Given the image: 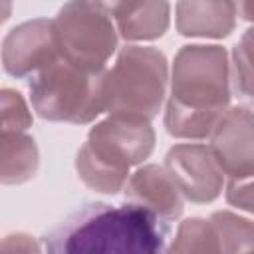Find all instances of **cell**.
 I'll return each mask as SVG.
<instances>
[{
	"mask_svg": "<svg viewBox=\"0 0 254 254\" xmlns=\"http://www.w3.org/2000/svg\"><path fill=\"white\" fill-rule=\"evenodd\" d=\"M93 4H97L105 14H109L113 20L125 16L131 8H135L141 0H91Z\"/></svg>",
	"mask_w": 254,
	"mask_h": 254,
	"instance_id": "obj_19",
	"label": "cell"
},
{
	"mask_svg": "<svg viewBox=\"0 0 254 254\" xmlns=\"http://www.w3.org/2000/svg\"><path fill=\"white\" fill-rule=\"evenodd\" d=\"M32 125V113L24 97L14 89H0V133L26 131Z\"/></svg>",
	"mask_w": 254,
	"mask_h": 254,
	"instance_id": "obj_16",
	"label": "cell"
},
{
	"mask_svg": "<svg viewBox=\"0 0 254 254\" xmlns=\"http://www.w3.org/2000/svg\"><path fill=\"white\" fill-rule=\"evenodd\" d=\"M169 220L153 210L125 202H93L71 212L44 236L48 252H161Z\"/></svg>",
	"mask_w": 254,
	"mask_h": 254,
	"instance_id": "obj_1",
	"label": "cell"
},
{
	"mask_svg": "<svg viewBox=\"0 0 254 254\" xmlns=\"http://www.w3.org/2000/svg\"><path fill=\"white\" fill-rule=\"evenodd\" d=\"M155 147V133L145 119L109 113L91 127L75 157L79 179L93 190L115 194L123 189L129 169L143 163Z\"/></svg>",
	"mask_w": 254,
	"mask_h": 254,
	"instance_id": "obj_2",
	"label": "cell"
},
{
	"mask_svg": "<svg viewBox=\"0 0 254 254\" xmlns=\"http://www.w3.org/2000/svg\"><path fill=\"white\" fill-rule=\"evenodd\" d=\"M115 28L129 42L161 38L169 28V2L141 0L125 16L115 20Z\"/></svg>",
	"mask_w": 254,
	"mask_h": 254,
	"instance_id": "obj_13",
	"label": "cell"
},
{
	"mask_svg": "<svg viewBox=\"0 0 254 254\" xmlns=\"http://www.w3.org/2000/svg\"><path fill=\"white\" fill-rule=\"evenodd\" d=\"M208 220L212 222L218 234L222 252H242L252 248L254 228L248 218H240L238 214L222 210V212H214Z\"/></svg>",
	"mask_w": 254,
	"mask_h": 254,
	"instance_id": "obj_15",
	"label": "cell"
},
{
	"mask_svg": "<svg viewBox=\"0 0 254 254\" xmlns=\"http://www.w3.org/2000/svg\"><path fill=\"white\" fill-rule=\"evenodd\" d=\"M171 252H222L218 234L210 220L189 218L181 222Z\"/></svg>",
	"mask_w": 254,
	"mask_h": 254,
	"instance_id": "obj_14",
	"label": "cell"
},
{
	"mask_svg": "<svg viewBox=\"0 0 254 254\" xmlns=\"http://www.w3.org/2000/svg\"><path fill=\"white\" fill-rule=\"evenodd\" d=\"M226 198L230 204L250 212L252 210V185L250 179H230L226 189Z\"/></svg>",
	"mask_w": 254,
	"mask_h": 254,
	"instance_id": "obj_18",
	"label": "cell"
},
{
	"mask_svg": "<svg viewBox=\"0 0 254 254\" xmlns=\"http://www.w3.org/2000/svg\"><path fill=\"white\" fill-rule=\"evenodd\" d=\"M165 169L190 202L214 200L224 185V173L208 145L181 143L165 157Z\"/></svg>",
	"mask_w": 254,
	"mask_h": 254,
	"instance_id": "obj_7",
	"label": "cell"
},
{
	"mask_svg": "<svg viewBox=\"0 0 254 254\" xmlns=\"http://www.w3.org/2000/svg\"><path fill=\"white\" fill-rule=\"evenodd\" d=\"M12 14V0H0V24H4Z\"/></svg>",
	"mask_w": 254,
	"mask_h": 254,
	"instance_id": "obj_22",
	"label": "cell"
},
{
	"mask_svg": "<svg viewBox=\"0 0 254 254\" xmlns=\"http://www.w3.org/2000/svg\"><path fill=\"white\" fill-rule=\"evenodd\" d=\"M171 103L208 115H222L230 101V65L220 46H183L175 56Z\"/></svg>",
	"mask_w": 254,
	"mask_h": 254,
	"instance_id": "obj_5",
	"label": "cell"
},
{
	"mask_svg": "<svg viewBox=\"0 0 254 254\" xmlns=\"http://www.w3.org/2000/svg\"><path fill=\"white\" fill-rule=\"evenodd\" d=\"M40 165L36 141L24 131L0 133V183L20 185L30 181Z\"/></svg>",
	"mask_w": 254,
	"mask_h": 254,
	"instance_id": "obj_12",
	"label": "cell"
},
{
	"mask_svg": "<svg viewBox=\"0 0 254 254\" xmlns=\"http://www.w3.org/2000/svg\"><path fill=\"white\" fill-rule=\"evenodd\" d=\"M56 58H60V54L54 36V22L46 18H36L16 26L2 44L4 69L14 77H30Z\"/></svg>",
	"mask_w": 254,
	"mask_h": 254,
	"instance_id": "obj_8",
	"label": "cell"
},
{
	"mask_svg": "<svg viewBox=\"0 0 254 254\" xmlns=\"http://www.w3.org/2000/svg\"><path fill=\"white\" fill-rule=\"evenodd\" d=\"M234 28V12L226 0H179L177 30L183 36L224 38Z\"/></svg>",
	"mask_w": 254,
	"mask_h": 254,
	"instance_id": "obj_11",
	"label": "cell"
},
{
	"mask_svg": "<svg viewBox=\"0 0 254 254\" xmlns=\"http://www.w3.org/2000/svg\"><path fill=\"white\" fill-rule=\"evenodd\" d=\"M230 10L234 12V16L242 18V20H250L252 18V0H226Z\"/></svg>",
	"mask_w": 254,
	"mask_h": 254,
	"instance_id": "obj_21",
	"label": "cell"
},
{
	"mask_svg": "<svg viewBox=\"0 0 254 254\" xmlns=\"http://www.w3.org/2000/svg\"><path fill=\"white\" fill-rule=\"evenodd\" d=\"M123 187L129 202L141 204L169 222L183 212V194L165 167L145 165L137 169Z\"/></svg>",
	"mask_w": 254,
	"mask_h": 254,
	"instance_id": "obj_10",
	"label": "cell"
},
{
	"mask_svg": "<svg viewBox=\"0 0 254 254\" xmlns=\"http://www.w3.org/2000/svg\"><path fill=\"white\" fill-rule=\"evenodd\" d=\"M210 151L220 165L224 177L252 179L254 151H252V111L248 107L226 109L212 129Z\"/></svg>",
	"mask_w": 254,
	"mask_h": 254,
	"instance_id": "obj_9",
	"label": "cell"
},
{
	"mask_svg": "<svg viewBox=\"0 0 254 254\" xmlns=\"http://www.w3.org/2000/svg\"><path fill=\"white\" fill-rule=\"evenodd\" d=\"M232 75H234V87L240 91L242 97L250 99L252 95V65H250V30L242 36L238 46L232 54Z\"/></svg>",
	"mask_w": 254,
	"mask_h": 254,
	"instance_id": "obj_17",
	"label": "cell"
},
{
	"mask_svg": "<svg viewBox=\"0 0 254 254\" xmlns=\"http://www.w3.org/2000/svg\"><path fill=\"white\" fill-rule=\"evenodd\" d=\"M0 250H22V252H30V250H40V246L36 242H32V238L26 236V234H10L0 244Z\"/></svg>",
	"mask_w": 254,
	"mask_h": 254,
	"instance_id": "obj_20",
	"label": "cell"
},
{
	"mask_svg": "<svg viewBox=\"0 0 254 254\" xmlns=\"http://www.w3.org/2000/svg\"><path fill=\"white\" fill-rule=\"evenodd\" d=\"M105 71H85L62 58L30 75V99L48 121L85 125L105 111Z\"/></svg>",
	"mask_w": 254,
	"mask_h": 254,
	"instance_id": "obj_3",
	"label": "cell"
},
{
	"mask_svg": "<svg viewBox=\"0 0 254 254\" xmlns=\"http://www.w3.org/2000/svg\"><path fill=\"white\" fill-rule=\"evenodd\" d=\"M169 67L151 46H127L105 71V111L151 121L163 105Z\"/></svg>",
	"mask_w": 254,
	"mask_h": 254,
	"instance_id": "obj_4",
	"label": "cell"
},
{
	"mask_svg": "<svg viewBox=\"0 0 254 254\" xmlns=\"http://www.w3.org/2000/svg\"><path fill=\"white\" fill-rule=\"evenodd\" d=\"M52 22L62 60L85 71L105 69L117 48V28L109 14L91 0H69Z\"/></svg>",
	"mask_w": 254,
	"mask_h": 254,
	"instance_id": "obj_6",
	"label": "cell"
}]
</instances>
